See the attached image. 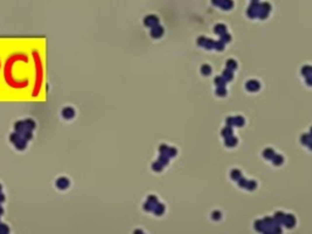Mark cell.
<instances>
[{
	"label": "cell",
	"mask_w": 312,
	"mask_h": 234,
	"mask_svg": "<svg viewBox=\"0 0 312 234\" xmlns=\"http://www.w3.org/2000/svg\"><path fill=\"white\" fill-rule=\"evenodd\" d=\"M16 62H25V64L28 62V56H27V54H25L22 51H16V53H12L11 55H9L8 59L5 60L4 68H3L4 79L9 87L15 88V89H22V88H26L28 85V79H20L16 76V73H15Z\"/></svg>",
	"instance_id": "cell-1"
},
{
	"label": "cell",
	"mask_w": 312,
	"mask_h": 234,
	"mask_svg": "<svg viewBox=\"0 0 312 234\" xmlns=\"http://www.w3.org/2000/svg\"><path fill=\"white\" fill-rule=\"evenodd\" d=\"M33 59H34V70H36V82H34V88L32 95L37 96L40 92V87H41V78H43V66H41V61H40V56L39 53L37 50L32 51Z\"/></svg>",
	"instance_id": "cell-2"
},
{
	"label": "cell",
	"mask_w": 312,
	"mask_h": 234,
	"mask_svg": "<svg viewBox=\"0 0 312 234\" xmlns=\"http://www.w3.org/2000/svg\"><path fill=\"white\" fill-rule=\"evenodd\" d=\"M246 88H247L250 92H256V90H259L260 84H259L256 81H250V82H247Z\"/></svg>",
	"instance_id": "cell-3"
},
{
	"label": "cell",
	"mask_w": 312,
	"mask_h": 234,
	"mask_svg": "<svg viewBox=\"0 0 312 234\" xmlns=\"http://www.w3.org/2000/svg\"><path fill=\"white\" fill-rule=\"evenodd\" d=\"M73 115H74V111L71 107H66L64 111H62V116H64L65 118H72Z\"/></svg>",
	"instance_id": "cell-4"
},
{
	"label": "cell",
	"mask_w": 312,
	"mask_h": 234,
	"mask_svg": "<svg viewBox=\"0 0 312 234\" xmlns=\"http://www.w3.org/2000/svg\"><path fill=\"white\" fill-rule=\"evenodd\" d=\"M13 144H15V145H16V148H17L18 150H23V149L26 148L27 140H25V139L22 138V137H21V138H20V139H18L16 143H13Z\"/></svg>",
	"instance_id": "cell-5"
},
{
	"label": "cell",
	"mask_w": 312,
	"mask_h": 234,
	"mask_svg": "<svg viewBox=\"0 0 312 234\" xmlns=\"http://www.w3.org/2000/svg\"><path fill=\"white\" fill-rule=\"evenodd\" d=\"M23 122H25V125H26V128L28 129V130H31V132L34 129V127H36V123H34L32 120H26Z\"/></svg>",
	"instance_id": "cell-6"
},
{
	"label": "cell",
	"mask_w": 312,
	"mask_h": 234,
	"mask_svg": "<svg viewBox=\"0 0 312 234\" xmlns=\"http://www.w3.org/2000/svg\"><path fill=\"white\" fill-rule=\"evenodd\" d=\"M145 25H157V18L155 16H150L148 18H145Z\"/></svg>",
	"instance_id": "cell-7"
},
{
	"label": "cell",
	"mask_w": 312,
	"mask_h": 234,
	"mask_svg": "<svg viewBox=\"0 0 312 234\" xmlns=\"http://www.w3.org/2000/svg\"><path fill=\"white\" fill-rule=\"evenodd\" d=\"M56 184H57V187H60V188H66L68 185V181L65 179V178H60Z\"/></svg>",
	"instance_id": "cell-8"
},
{
	"label": "cell",
	"mask_w": 312,
	"mask_h": 234,
	"mask_svg": "<svg viewBox=\"0 0 312 234\" xmlns=\"http://www.w3.org/2000/svg\"><path fill=\"white\" fill-rule=\"evenodd\" d=\"M161 33H162V28H161V27H157V28L155 27V28H154V31L151 32V34H152V36H154V37H158V36H161Z\"/></svg>",
	"instance_id": "cell-9"
},
{
	"label": "cell",
	"mask_w": 312,
	"mask_h": 234,
	"mask_svg": "<svg viewBox=\"0 0 312 234\" xmlns=\"http://www.w3.org/2000/svg\"><path fill=\"white\" fill-rule=\"evenodd\" d=\"M235 143H237V139H235L234 137H232V138H228V139H227V142H226V144H227L228 146H232V145H234Z\"/></svg>",
	"instance_id": "cell-10"
},
{
	"label": "cell",
	"mask_w": 312,
	"mask_h": 234,
	"mask_svg": "<svg viewBox=\"0 0 312 234\" xmlns=\"http://www.w3.org/2000/svg\"><path fill=\"white\" fill-rule=\"evenodd\" d=\"M227 66H228V68H229V70H235L237 64H235L233 60H229V61H228V64H227Z\"/></svg>",
	"instance_id": "cell-11"
},
{
	"label": "cell",
	"mask_w": 312,
	"mask_h": 234,
	"mask_svg": "<svg viewBox=\"0 0 312 234\" xmlns=\"http://www.w3.org/2000/svg\"><path fill=\"white\" fill-rule=\"evenodd\" d=\"M201 68H203L201 71H203V73H204V74H210V72H211V68H210V66L204 65Z\"/></svg>",
	"instance_id": "cell-12"
},
{
	"label": "cell",
	"mask_w": 312,
	"mask_h": 234,
	"mask_svg": "<svg viewBox=\"0 0 312 234\" xmlns=\"http://www.w3.org/2000/svg\"><path fill=\"white\" fill-rule=\"evenodd\" d=\"M216 32H217V33H221V34H222V33H224V32H226V27H224V26H222V25H218V26L216 27Z\"/></svg>",
	"instance_id": "cell-13"
},
{
	"label": "cell",
	"mask_w": 312,
	"mask_h": 234,
	"mask_svg": "<svg viewBox=\"0 0 312 234\" xmlns=\"http://www.w3.org/2000/svg\"><path fill=\"white\" fill-rule=\"evenodd\" d=\"M272 159H273V161H274V163H276V165H279V163L283 161V160H282V157H280L279 155H276V156H273Z\"/></svg>",
	"instance_id": "cell-14"
},
{
	"label": "cell",
	"mask_w": 312,
	"mask_h": 234,
	"mask_svg": "<svg viewBox=\"0 0 312 234\" xmlns=\"http://www.w3.org/2000/svg\"><path fill=\"white\" fill-rule=\"evenodd\" d=\"M265 156L267 157V159H272V157L274 156V154H273L272 150H266L265 151Z\"/></svg>",
	"instance_id": "cell-15"
},
{
	"label": "cell",
	"mask_w": 312,
	"mask_h": 234,
	"mask_svg": "<svg viewBox=\"0 0 312 234\" xmlns=\"http://www.w3.org/2000/svg\"><path fill=\"white\" fill-rule=\"evenodd\" d=\"M217 94H219V95H224V94H226V89H224L223 87H218V89H217Z\"/></svg>",
	"instance_id": "cell-16"
},
{
	"label": "cell",
	"mask_w": 312,
	"mask_h": 234,
	"mask_svg": "<svg viewBox=\"0 0 312 234\" xmlns=\"http://www.w3.org/2000/svg\"><path fill=\"white\" fill-rule=\"evenodd\" d=\"M239 177H240V173H239L238 171H235V172L233 171V172H232V178H233V179H238Z\"/></svg>",
	"instance_id": "cell-17"
},
{
	"label": "cell",
	"mask_w": 312,
	"mask_h": 234,
	"mask_svg": "<svg viewBox=\"0 0 312 234\" xmlns=\"http://www.w3.org/2000/svg\"><path fill=\"white\" fill-rule=\"evenodd\" d=\"M222 133H223V135H224V137H226L227 134H229V135H231L232 130H231V128H226V129H224V130H223V132H222Z\"/></svg>",
	"instance_id": "cell-18"
},
{
	"label": "cell",
	"mask_w": 312,
	"mask_h": 234,
	"mask_svg": "<svg viewBox=\"0 0 312 234\" xmlns=\"http://www.w3.org/2000/svg\"><path fill=\"white\" fill-rule=\"evenodd\" d=\"M0 68H1V60H0Z\"/></svg>",
	"instance_id": "cell-19"
}]
</instances>
